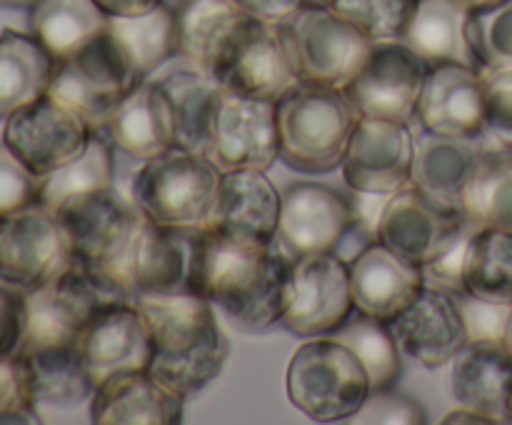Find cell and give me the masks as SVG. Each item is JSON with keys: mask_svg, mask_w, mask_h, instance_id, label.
<instances>
[{"mask_svg": "<svg viewBox=\"0 0 512 425\" xmlns=\"http://www.w3.org/2000/svg\"><path fill=\"white\" fill-rule=\"evenodd\" d=\"M293 283V258L278 245L245 243L213 228L193 235L190 290L208 298L248 333L283 320Z\"/></svg>", "mask_w": 512, "mask_h": 425, "instance_id": "1", "label": "cell"}, {"mask_svg": "<svg viewBox=\"0 0 512 425\" xmlns=\"http://www.w3.org/2000/svg\"><path fill=\"white\" fill-rule=\"evenodd\" d=\"M135 305L148 320L153 338L150 375L173 393L190 398L208 388L230 355V340L220 328L215 305L193 290L138 295Z\"/></svg>", "mask_w": 512, "mask_h": 425, "instance_id": "2", "label": "cell"}, {"mask_svg": "<svg viewBox=\"0 0 512 425\" xmlns=\"http://www.w3.org/2000/svg\"><path fill=\"white\" fill-rule=\"evenodd\" d=\"M220 178L218 165L203 153L173 145L143 160L133 178V203L163 228L198 233L210 225Z\"/></svg>", "mask_w": 512, "mask_h": 425, "instance_id": "3", "label": "cell"}, {"mask_svg": "<svg viewBox=\"0 0 512 425\" xmlns=\"http://www.w3.org/2000/svg\"><path fill=\"white\" fill-rule=\"evenodd\" d=\"M360 115L343 90L300 83L278 100L280 158L300 173L340 168Z\"/></svg>", "mask_w": 512, "mask_h": 425, "instance_id": "4", "label": "cell"}, {"mask_svg": "<svg viewBox=\"0 0 512 425\" xmlns=\"http://www.w3.org/2000/svg\"><path fill=\"white\" fill-rule=\"evenodd\" d=\"M288 398L318 423L350 420L370 395V378L358 355L333 335L308 338L293 353L285 373Z\"/></svg>", "mask_w": 512, "mask_h": 425, "instance_id": "5", "label": "cell"}, {"mask_svg": "<svg viewBox=\"0 0 512 425\" xmlns=\"http://www.w3.org/2000/svg\"><path fill=\"white\" fill-rule=\"evenodd\" d=\"M143 80L128 50L105 28L78 53L55 63L48 93L73 108L93 133H100L110 113Z\"/></svg>", "mask_w": 512, "mask_h": 425, "instance_id": "6", "label": "cell"}, {"mask_svg": "<svg viewBox=\"0 0 512 425\" xmlns=\"http://www.w3.org/2000/svg\"><path fill=\"white\" fill-rule=\"evenodd\" d=\"M283 30L300 83L318 88H348L373 50V40L330 5H305Z\"/></svg>", "mask_w": 512, "mask_h": 425, "instance_id": "7", "label": "cell"}, {"mask_svg": "<svg viewBox=\"0 0 512 425\" xmlns=\"http://www.w3.org/2000/svg\"><path fill=\"white\" fill-rule=\"evenodd\" d=\"M63 220L43 203L0 215V285L18 293L53 283L73 265Z\"/></svg>", "mask_w": 512, "mask_h": 425, "instance_id": "8", "label": "cell"}, {"mask_svg": "<svg viewBox=\"0 0 512 425\" xmlns=\"http://www.w3.org/2000/svg\"><path fill=\"white\" fill-rule=\"evenodd\" d=\"M55 213L63 220L78 263L105 270L123 283V265L133 248L143 213L118 190H98L60 205ZM125 285V283H123Z\"/></svg>", "mask_w": 512, "mask_h": 425, "instance_id": "9", "label": "cell"}, {"mask_svg": "<svg viewBox=\"0 0 512 425\" xmlns=\"http://www.w3.org/2000/svg\"><path fill=\"white\" fill-rule=\"evenodd\" d=\"M355 313L348 263L335 250L293 258L290 300L280 325L300 338L333 335Z\"/></svg>", "mask_w": 512, "mask_h": 425, "instance_id": "10", "label": "cell"}, {"mask_svg": "<svg viewBox=\"0 0 512 425\" xmlns=\"http://www.w3.org/2000/svg\"><path fill=\"white\" fill-rule=\"evenodd\" d=\"M428 63L403 40L373 43L368 63L343 90L360 118L415 123Z\"/></svg>", "mask_w": 512, "mask_h": 425, "instance_id": "11", "label": "cell"}, {"mask_svg": "<svg viewBox=\"0 0 512 425\" xmlns=\"http://www.w3.org/2000/svg\"><path fill=\"white\" fill-rule=\"evenodd\" d=\"M90 135V125L73 108L45 93L5 118L3 143L35 175H45L78 158Z\"/></svg>", "mask_w": 512, "mask_h": 425, "instance_id": "12", "label": "cell"}, {"mask_svg": "<svg viewBox=\"0 0 512 425\" xmlns=\"http://www.w3.org/2000/svg\"><path fill=\"white\" fill-rule=\"evenodd\" d=\"M208 158L220 173L273 168L280 158L278 103L225 90L213 120Z\"/></svg>", "mask_w": 512, "mask_h": 425, "instance_id": "13", "label": "cell"}, {"mask_svg": "<svg viewBox=\"0 0 512 425\" xmlns=\"http://www.w3.org/2000/svg\"><path fill=\"white\" fill-rule=\"evenodd\" d=\"M415 155L413 123L360 118L340 163L345 185L368 193H395L410 183Z\"/></svg>", "mask_w": 512, "mask_h": 425, "instance_id": "14", "label": "cell"}, {"mask_svg": "<svg viewBox=\"0 0 512 425\" xmlns=\"http://www.w3.org/2000/svg\"><path fill=\"white\" fill-rule=\"evenodd\" d=\"M468 223L463 210L443 208L408 183L385 203L378 240L408 263L423 268L450 248Z\"/></svg>", "mask_w": 512, "mask_h": 425, "instance_id": "15", "label": "cell"}, {"mask_svg": "<svg viewBox=\"0 0 512 425\" xmlns=\"http://www.w3.org/2000/svg\"><path fill=\"white\" fill-rule=\"evenodd\" d=\"M353 223L350 198L318 183H295L283 190L275 245L290 258L338 250Z\"/></svg>", "mask_w": 512, "mask_h": 425, "instance_id": "16", "label": "cell"}, {"mask_svg": "<svg viewBox=\"0 0 512 425\" xmlns=\"http://www.w3.org/2000/svg\"><path fill=\"white\" fill-rule=\"evenodd\" d=\"M415 125L448 138H485L488 120L480 70L460 63L428 68Z\"/></svg>", "mask_w": 512, "mask_h": 425, "instance_id": "17", "label": "cell"}, {"mask_svg": "<svg viewBox=\"0 0 512 425\" xmlns=\"http://www.w3.org/2000/svg\"><path fill=\"white\" fill-rule=\"evenodd\" d=\"M218 80L230 93L273 103L298 88L300 78L283 25L253 18L235 53L218 73Z\"/></svg>", "mask_w": 512, "mask_h": 425, "instance_id": "18", "label": "cell"}, {"mask_svg": "<svg viewBox=\"0 0 512 425\" xmlns=\"http://www.w3.org/2000/svg\"><path fill=\"white\" fill-rule=\"evenodd\" d=\"M400 353L425 368H440L468 343L463 315L453 293L425 285L418 298L388 320Z\"/></svg>", "mask_w": 512, "mask_h": 425, "instance_id": "19", "label": "cell"}, {"mask_svg": "<svg viewBox=\"0 0 512 425\" xmlns=\"http://www.w3.org/2000/svg\"><path fill=\"white\" fill-rule=\"evenodd\" d=\"M78 350L95 385L125 370H148L153 358L148 320L135 303L100 310L80 330Z\"/></svg>", "mask_w": 512, "mask_h": 425, "instance_id": "20", "label": "cell"}, {"mask_svg": "<svg viewBox=\"0 0 512 425\" xmlns=\"http://www.w3.org/2000/svg\"><path fill=\"white\" fill-rule=\"evenodd\" d=\"M283 208V193L268 178V170H228L220 178L218 200L208 228L245 240L273 245Z\"/></svg>", "mask_w": 512, "mask_h": 425, "instance_id": "21", "label": "cell"}, {"mask_svg": "<svg viewBox=\"0 0 512 425\" xmlns=\"http://www.w3.org/2000/svg\"><path fill=\"white\" fill-rule=\"evenodd\" d=\"M348 270L355 313L385 323L408 308L425 288L420 265L408 263L380 240L360 248L348 263Z\"/></svg>", "mask_w": 512, "mask_h": 425, "instance_id": "22", "label": "cell"}, {"mask_svg": "<svg viewBox=\"0 0 512 425\" xmlns=\"http://www.w3.org/2000/svg\"><path fill=\"white\" fill-rule=\"evenodd\" d=\"M193 235L163 228L143 215L120 275L133 298L190 290Z\"/></svg>", "mask_w": 512, "mask_h": 425, "instance_id": "23", "label": "cell"}, {"mask_svg": "<svg viewBox=\"0 0 512 425\" xmlns=\"http://www.w3.org/2000/svg\"><path fill=\"white\" fill-rule=\"evenodd\" d=\"M150 78L165 90L175 118V145L208 155L213 120L225 85L218 75L175 55Z\"/></svg>", "mask_w": 512, "mask_h": 425, "instance_id": "24", "label": "cell"}, {"mask_svg": "<svg viewBox=\"0 0 512 425\" xmlns=\"http://www.w3.org/2000/svg\"><path fill=\"white\" fill-rule=\"evenodd\" d=\"M450 393L463 408L510 423L512 350L493 340H468L450 360Z\"/></svg>", "mask_w": 512, "mask_h": 425, "instance_id": "25", "label": "cell"}, {"mask_svg": "<svg viewBox=\"0 0 512 425\" xmlns=\"http://www.w3.org/2000/svg\"><path fill=\"white\" fill-rule=\"evenodd\" d=\"M185 398L160 383L150 370H125L103 380L90 398L95 425H175Z\"/></svg>", "mask_w": 512, "mask_h": 425, "instance_id": "26", "label": "cell"}, {"mask_svg": "<svg viewBox=\"0 0 512 425\" xmlns=\"http://www.w3.org/2000/svg\"><path fill=\"white\" fill-rule=\"evenodd\" d=\"M178 55L218 75L253 23L235 0H178Z\"/></svg>", "mask_w": 512, "mask_h": 425, "instance_id": "27", "label": "cell"}, {"mask_svg": "<svg viewBox=\"0 0 512 425\" xmlns=\"http://www.w3.org/2000/svg\"><path fill=\"white\" fill-rule=\"evenodd\" d=\"M110 143L135 160H150L175 145V118L165 90L143 80L105 120L100 130Z\"/></svg>", "mask_w": 512, "mask_h": 425, "instance_id": "28", "label": "cell"}, {"mask_svg": "<svg viewBox=\"0 0 512 425\" xmlns=\"http://www.w3.org/2000/svg\"><path fill=\"white\" fill-rule=\"evenodd\" d=\"M480 148L483 138H448V135L428 133L418 125L410 185L443 208L463 210L460 200Z\"/></svg>", "mask_w": 512, "mask_h": 425, "instance_id": "29", "label": "cell"}, {"mask_svg": "<svg viewBox=\"0 0 512 425\" xmlns=\"http://www.w3.org/2000/svg\"><path fill=\"white\" fill-rule=\"evenodd\" d=\"M468 20L470 13L455 0H418L400 40L413 48L428 68L443 63L478 68L468 40Z\"/></svg>", "mask_w": 512, "mask_h": 425, "instance_id": "30", "label": "cell"}, {"mask_svg": "<svg viewBox=\"0 0 512 425\" xmlns=\"http://www.w3.org/2000/svg\"><path fill=\"white\" fill-rule=\"evenodd\" d=\"M55 60L33 33L5 28L0 33V118L43 98L53 80Z\"/></svg>", "mask_w": 512, "mask_h": 425, "instance_id": "31", "label": "cell"}, {"mask_svg": "<svg viewBox=\"0 0 512 425\" xmlns=\"http://www.w3.org/2000/svg\"><path fill=\"white\" fill-rule=\"evenodd\" d=\"M460 208L478 228L512 230V143H483L465 183Z\"/></svg>", "mask_w": 512, "mask_h": 425, "instance_id": "32", "label": "cell"}, {"mask_svg": "<svg viewBox=\"0 0 512 425\" xmlns=\"http://www.w3.org/2000/svg\"><path fill=\"white\" fill-rule=\"evenodd\" d=\"M108 28V15L95 0H38L30 8V33L53 55L70 58Z\"/></svg>", "mask_w": 512, "mask_h": 425, "instance_id": "33", "label": "cell"}, {"mask_svg": "<svg viewBox=\"0 0 512 425\" xmlns=\"http://www.w3.org/2000/svg\"><path fill=\"white\" fill-rule=\"evenodd\" d=\"M25 360L35 405H75L93 398L95 380L80 358L78 343L18 353Z\"/></svg>", "mask_w": 512, "mask_h": 425, "instance_id": "34", "label": "cell"}, {"mask_svg": "<svg viewBox=\"0 0 512 425\" xmlns=\"http://www.w3.org/2000/svg\"><path fill=\"white\" fill-rule=\"evenodd\" d=\"M113 148L115 145L110 143L108 135H90L88 148L78 158L40 175L38 203L48 205L50 210H58L60 205L80 198V195L115 188Z\"/></svg>", "mask_w": 512, "mask_h": 425, "instance_id": "35", "label": "cell"}, {"mask_svg": "<svg viewBox=\"0 0 512 425\" xmlns=\"http://www.w3.org/2000/svg\"><path fill=\"white\" fill-rule=\"evenodd\" d=\"M108 30L128 50L145 80L178 55V15L168 3L140 15L108 18Z\"/></svg>", "mask_w": 512, "mask_h": 425, "instance_id": "36", "label": "cell"}, {"mask_svg": "<svg viewBox=\"0 0 512 425\" xmlns=\"http://www.w3.org/2000/svg\"><path fill=\"white\" fill-rule=\"evenodd\" d=\"M468 293L512 305V230L478 228L470 238L463 265Z\"/></svg>", "mask_w": 512, "mask_h": 425, "instance_id": "37", "label": "cell"}, {"mask_svg": "<svg viewBox=\"0 0 512 425\" xmlns=\"http://www.w3.org/2000/svg\"><path fill=\"white\" fill-rule=\"evenodd\" d=\"M333 338L348 345L358 355L370 378V393L395 388L400 370H403V360H400L403 353H400L398 343L390 333V325L385 320L368 318L363 313H358V318L350 315L348 323L340 325Z\"/></svg>", "mask_w": 512, "mask_h": 425, "instance_id": "38", "label": "cell"}, {"mask_svg": "<svg viewBox=\"0 0 512 425\" xmlns=\"http://www.w3.org/2000/svg\"><path fill=\"white\" fill-rule=\"evenodd\" d=\"M418 0H333L330 8L338 10L373 43L400 40L410 23Z\"/></svg>", "mask_w": 512, "mask_h": 425, "instance_id": "39", "label": "cell"}, {"mask_svg": "<svg viewBox=\"0 0 512 425\" xmlns=\"http://www.w3.org/2000/svg\"><path fill=\"white\" fill-rule=\"evenodd\" d=\"M468 40L478 70L512 63V0L470 13Z\"/></svg>", "mask_w": 512, "mask_h": 425, "instance_id": "40", "label": "cell"}, {"mask_svg": "<svg viewBox=\"0 0 512 425\" xmlns=\"http://www.w3.org/2000/svg\"><path fill=\"white\" fill-rule=\"evenodd\" d=\"M33 385L18 353L0 355V423H40Z\"/></svg>", "mask_w": 512, "mask_h": 425, "instance_id": "41", "label": "cell"}, {"mask_svg": "<svg viewBox=\"0 0 512 425\" xmlns=\"http://www.w3.org/2000/svg\"><path fill=\"white\" fill-rule=\"evenodd\" d=\"M460 315H463L468 340H493L505 343L512 323V305L493 303V300L478 298V295L460 290L455 293Z\"/></svg>", "mask_w": 512, "mask_h": 425, "instance_id": "42", "label": "cell"}, {"mask_svg": "<svg viewBox=\"0 0 512 425\" xmlns=\"http://www.w3.org/2000/svg\"><path fill=\"white\" fill-rule=\"evenodd\" d=\"M485 93V120L495 140L512 143V63L480 68Z\"/></svg>", "mask_w": 512, "mask_h": 425, "instance_id": "43", "label": "cell"}, {"mask_svg": "<svg viewBox=\"0 0 512 425\" xmlns=\"http://www.w3.org/2000/svg\"><path fill=\"white\" fill-rule=\"evenodd\" d=\"M40 175H35L13 150L0 143V215L38 203Z\"/></svg>", "mask_w": 512, "mask_h": 425, "instance_id": "44", "label": "cell"}, {"mask_svg": "<svg viewBox=\"0 0 512 425\" xmlns=\"http://www.w3.org/2000/svg\"><path fill=\"white\" fill-rule=\"evenodd\" d=\"M353 423H428L423 405L418 400L408 398L403 393H395L393 388L370 393L363 408L353 415Z\"/></svg>", "mask_w": 512, "mask_h": 425, "instance_id": "45", "label": "cell"}, {"mask_svg": "<svg viewBox=\"0 0 512 425\" xmlns=\"http://www.w3.org/2000/svg\"><path fill=\"white\" fill-rule=\"evenodd\" d=\"M478 230V225L468 223L465 225L463 233L450 243V248H445L443 253L438 255L435 260H430L428 265H423V278L425 285L430 288L445 290V293H460L465 290L463 285V265H465V253H468V245L473 233Z\"/></svg>", "mask_w": 512, "mask_h": 425, "instance_id": "46", "label": "cell"}, {"mask_svg": "<svg viewBox=\"0 0 512 425\" xmlns=\"http://www.w3.org/2000/svg\"><path fill=\"white\" fill-rule=\"evenodd\" d=\"M393 193H368V190H353L350 193V210H353V223L348 233L360 235L365 245L378 243L380 218H383L385 203Z\"/></svg>", "mask_w": 512, "mask_h": 425, "instance_id": "47", "label": "cell"}, {"mask_svg": "<svg viewBox=\"0 0 512 425\" xmlns=\"http://www.w3.org/2000/svg\"><path fill=\"white\" fill-rule=\"evenodd\" d=\"M25 325V298L0 285V355L18 353Z\"/></svg>", "mask_w": 512, "mask_h": 425, "instance_id": "48", "label": "cell"}, {"mask_svg": "<svg viewBox=\"0 0 512 425\" xmlns=\"http://www.w3.org/2000/svg\"><path fill=\"white\" fill-rule=\"evenodd\" d=\"M250 18L263 20V23L283 25L293 20L300 10L308 5V0H235Z\"/></svg>", "mask_w": 512, "mask_h": 425, "instance_id": "49", "label": "cell"}, {"mask_svg": "<svg viewBox=\"0 0 512 425\" xmlns=\"http://www.w3.org/2000/svg\"><path fill=\"white\" fill-rule=\"evenodd\" d=\"M108 18H125V15H140L158 8L165 0H95Z\"/></svg>", "mask_w": 512, "mask_h": 425, "instance_id": "50", "label": "cell"}, {"mask_svg": "<svg viewBox=\"0 0 512 425\" xmlns=\"http://www.w3.org/2000/svg\"><path fill=\"white\" fill-rule=\"evenodd\" d=\"M443 423H485V425H495L493 418H488V415L478 413V410L473 408H463V405H458L455 410H450L448 415L443 418Z\"/></svg>", "mask_w": 512, "mask_h": 425, "instance_id": "51", "label": "cell"}, {"mask_svg": "<svg viewBox=\"0 0 512 425\" xmlns=\"http://www.w3.org/2000/svg\"><path fill=\"white\" fill-rule=\"evenodd\" d=\"M455 3L463 5V8L468 10V13H480V10L493 8V5L503 3V0H455Z\"/></svg>", "mask_w": 512, "mask_h": 425, "instance_id": "52", "label": "cell"}, {"mask_svg": "<svg viewBox=\"0 0 512 425\" xmlns=\"http://www.w3.org/2000/svg\"><path fill=\"white\" fill-rule=\"evenodd\" d=\"M38 3V0H0V5L3 8H33V5Z\"/></svg>", "mask_w": 512, "mask_h": 425, "instance_id": "53", "label": "cell"}, {"mask_svg": "<svg viewBox=\"0 0 512 425\" xmlns=\"http://www.w3.org/2000/svg\"><path fill=\"white\" fill-rule=\"evenodd\" d=\"M333 0H308V5H330Z\"/></svg>", "mask_w": 512, "mask_h": 425, "instance_id": "54", "label": "cell"}, {"mask_svg": "<svg viewBox=\"0 0 512 425\" xmlns=\"http://www.w3.org/2000/svg\"><path fill=\"white\" fill-rule=\"evenodd\" d=\"M505 345L512 350V323H510V330H508V338H505Z\"/></svg>", "mask_w": 512, "mask_h": 425, "instance_id": "55", "label": "cell"}, {"mask_svg": "<svg viewBox=\"0 0 512 425\" xmlns=\"http://www.w3.org/2000/svg\"><path fill=\"white\" fill-rule=\"evenodd\" d=\"M510 423H512V400H510Z\"/></svg>", "mask_w": 512, "mask_h": 425, "instance_id": "56", "label": "cell"}]
</instances>
